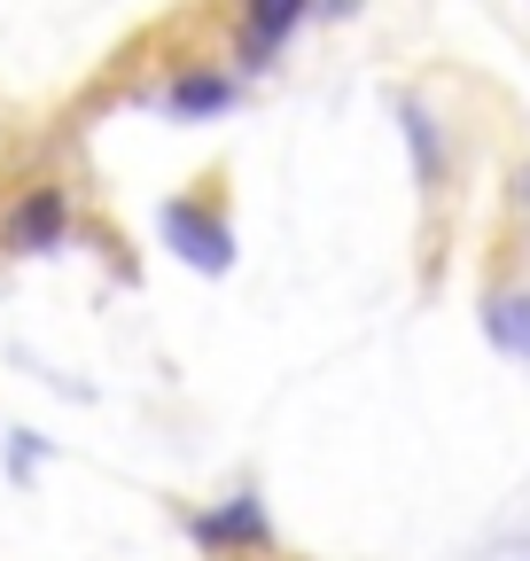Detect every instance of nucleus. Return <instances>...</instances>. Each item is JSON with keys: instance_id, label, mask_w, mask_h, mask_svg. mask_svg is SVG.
Wrapping results in <instances>:
<instances>
[{"instance_id": "20e7f679", "label": "nucleus", "mask_w": 530, "mask_h": 561, "mask_svg": "<svg viewBox=\"0 0 530 561\" xmlns=\"http://www.w3.org/2000/svg\"><path fill=\"white\" fill-rule=\"evenodd\" d=\"M234 102H242V79H234V70H219V62H187V70H172V87L157 94V110H164L172 125L227 117Z\"/></svg>"}, {"instance_id": "423d86ee", "label": "nucleus", "mask_w": 530, "mask_h": 561, "mask_svg": "<svg viewBox=\"0 0 530 561\" xmlns=\"http://www.w3.org/2000/svg\"><path fill=\"white\" fill-rule=\"evenodd\" d=\"M484 335L507 351V359L530 367V289H499V297L484 305Z\"/></svg>"}, {"instance_id": "7ed1b4c3", "label": "nucleus", "mask_w": 530, "mask_h": 561, "mask_svg": "<svg viewBox=\"0 0 530 561\" xmlns=\"http://www.w3.org/2000/svg\"><path fill=\"white\" fill-rule=\"evenodd\" d=\"M71 242V187H24V203L0 219V250L9 257H47V250H62Z\"/></svg>"}, {"instance_id": "1a4fd4ad", "label": "nucleus", "mask_w": 530, "mask_h": 561, "mask_svg": "<svg viewBox=\"0 0 530 561\" xmlns=\"http://www.w3.org/2000/svg\"><path fill=\"white\" fill-rule=\"evenodd\" d=\"M515 203H522V219H530V172H515Z\"/></svg>"}, {"instance_id": "f03ea898", "label": "nucleus", "mask_w": 530, "mask_h": 561, "mask_svg": "<svg viewBox=\"0 0 530 561\" xmlns=\"http://www.w3.org/2000/svg\"><path fill=\"white\" fill-rule=\"evenodd\" d=\"M187 546L204 553V561H234V553H274V515H265V500L242 483L227 491L219 507L204 515H187Z\"/></svg>"}, {"instance_id": "0eeeda50", "label": "nucleus", "mask_w": 530, "mask_h": 561, "mask_svg": "<svg viewBox=\"0 0 530 561\" xmlns=\"http://www.w3.org/2000/svg\"><path fill=\"white\" fill-rule=\"evenodd\" d=\"M398 125H406V149H414L422 187H445V133H437L429 102H398Z\"/></svg>"}, {"instance_id": "6e6552de", "label": "nucleus", "mask_w": 530, "mask_h": 561, "mask_svg": "<svg viewBox=\"0 0 530 561\" xmlns=\"http://www.w3.org/2000/svg\"><path fill=\"white\" fill-rule=\"evenodd\" d=\"M32 460H39V437H32V430H16V437H9V476H16V483H32Z\"/></svg>"}, {"instance_id": "39448f33", "label": "nucleus", "mask_w": 530, "mask_h": 561, "mask_svg": "<svg viewBox=\"0 0 530 561\" xmlns=\"http://www.w3.org/2000/svg\"><path fill=\"white\" fill-rule=\"evenodd\" d=\"M312 16V0H242V39H234V62H250V70H265L281 47H289V32Z\"/></svg>"}, {"instance_id": "f257e3e1", "label": "nucleus", "mask_w": 530, "mask_h": 561, "mask_svg": "<svg viewBox=\"0 0 530 561\" xmlns=\"http://www.w3.org/2000/svg\"><path fill=\"white\" fill-rule=\"evenodd\" d=\"M157 234H164V250L180 257V265H195V273H234V227H227V210H219V195H172L164 210H157Z\"/></svg>"}]
</instances>
